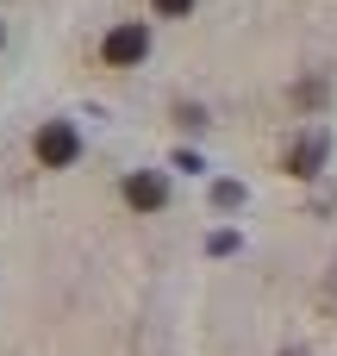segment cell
<instances>
[{"label":"cell","mask_w":337,"mask_h":356,"mask_svg":"<svg viewBox=\"0 0 337 356\" xmlns=\"http://www.w3.org/2000/svg\"><path fill=\"white\" fill-rule=\"evenodd\" d=\"M31 150H38V163H44V169H69L81 144H75V131H69L63 119H50V125L38 131V144H31Z\"/></svg>","instance_id":"obj_2"},{"label":"cell","mask_w":337,"mask_h":356,"mask_svg":"<svg viewBox=\"0 0 337 356\" xmlns=\"http://www.w3.org/2000/svg\"><path fill=\"white\" fill-rule=\"evenodd\" d=\"M125 200H131L138 213H156V207L169 200V181H163V175H131V181H125Z\"/></svg>","instance_id":"obj_3"},{"label":"cell","mask_w":337,"mask_h":356,"mask_svg":"<svg viewBox=\"0 0 337 356\" xmlns=\"http://www.w3.org/2000/svg\"><path fill=\"white\" fill-rule=\"evenodd\" d=\"M144 50H150V31H144V25H119V31H106V44H100V56H106L113 69L144 63Z\"/></svg>","instance_id":"obj_1"},{"label":"cell","mask_w":337,"mask_h":356,"mask_svg":"<svg viewBox=\"0 0 337 356\" xmlns=\"http://www.w3.org/2000/svg\"><path fill=\"white\" fill-rule=\"evenodd\" d=\"M0 38H6V31H0Z\"/></svg>","instance_id":"obj_5"},{"label":"cell","mask_w":337,"mask_h":356,"mask_svg":"<svg viewBox=\"0 0 337 356\" xmlns=\"http://www.w3.org/2000/svg\"><path fill=\"white\" fill-rule=\"evenodd\" d=\"M188 6H194V0H156V13H163V19H181Z\"/></svg>","instance_id":"obj_4"}]
</instances>
